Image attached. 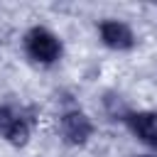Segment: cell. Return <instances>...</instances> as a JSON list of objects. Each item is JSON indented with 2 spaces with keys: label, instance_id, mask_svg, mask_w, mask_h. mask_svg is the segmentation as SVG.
<instances>
[{
  "label": "cell",
  "instance_id": "obj_1",
  "mask_svg": "<svg viewBox=\"0 0 157 157\" xmlns=\"http://www.w3.org/2000/svg\"><path fill=\"white\" fill-rule=\"evenodd\" d=\"M25 47H27V54L34 59V61H42V64H52L59 59L61 54V44L59 39L44 29V27H34L27 37H25Z\"/></svg>",
  "mask_w": 157,
  "mask_h": 157
},
{
  "label": "cell",
  "instance_id": "obj_2",
  "mask_svg": "<svg viewBox=\"0 0 157 157\" xmlns=\"http://www.w3.org/2000/svg\"><path fill=\"white\" fill-rule=\"evenodd\" d=\"M0 135L12 145H25L29 137V123L12 108H0Z\"/></svg>",
  "mask_w": 157,
  "mask_h": 157
},
{
  "label": "cell",
  "instance_id": "obj_3",
  "mask_svg": "<svg viewBox=\"0 0 157 157\" xmlns=\"http://www.w3.org/2000/svg\"><path fill=\"white\" fill-rule=\"evenodd\" d=\"M91 130H93L91 120L78 110H71V113H66L61 118V132L71 145H83L91 137Z\"/></svg>",
  "mask_w": 157,
  "mask_h": 157
},
{
  "label": "cell",
  "instance_id": "obj_4",
  "mask_svg": "<svg viewBox=\"0 0 157 157\" xmlns=\"http://www.w3.org/2000/svg\"><path fill=\"white\" fill-rule=\"evenodd\" d=\"M101 39L113 47V49H130L132 47V32L128 25L118 22V20H105L101 22Z\"/></svg>",
  "mask_w": 157,
  "mask_h": 157
},
{
  "label": "cell",
  "instance_id": "obj_5",
  "mask_svg": "<svg viewBox=\"0 0 157 157\" xmlns=\"http://www.w3.org/2000/svg\"><path fill=\"white\" fill-rule=\"evenodd\" d=\"M128 123L142 142L157 145V113H132L128 115Z\"/></svg>",
  "mask_w": 157,
  "mask_h": 157
},
{
  "label": "cell",
  "instance_id": "obj_6",
  "mask_svg": "<svg viewBox=\"0 0 157 157\" xmlns=\"http://www.w3.org/2000/svg\"><path fill=\"white\" fill-rule=\"evenodd\" d=\"M142 157H155V155H142Z\"/></svg>",
  "mask_w": 157,
  "mask_h": 157
}]
</instances>
